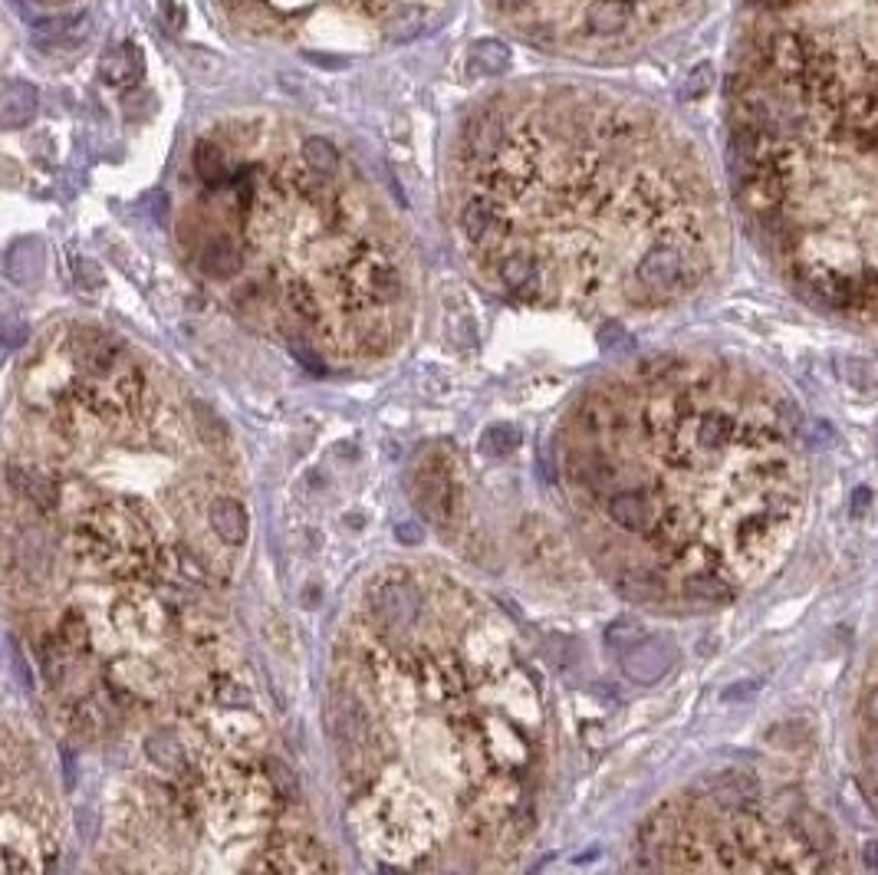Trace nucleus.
I'll use <instances>...</instances> for the list:
<instances>
[{
	"instance_id": "nucleus-1",
	"label": "nucleus",
	"mask_w": 878,
	"mask_h": 875,
	"mask_svg": "<svg viewBox=\"0 0 878 875\" xmlns=\"http://www.w3.org/2000/svg\"><path fill=\"white\" fill-rule=\"evenodd\" d=\"M447 202L504 300L599 320L668 313L717 280L731 220L701 145L626 93L530 80L461 119Z\"/></svg>"
},
{
	"instance_id": "nucleus-2",
	"label": "nucleus",
	"mask_w": 878,
	"mask_h": 875,
	"mask_svg": "<svg viewBox=\"0 0 878 875\" xmlns=\"http://www.w3.org/2000/svg\"><path fill=\"white\" fill-rule=\"evenodd\" d=\"M556 447L619 586L652 606L734 603L767 579L806 517L799 409L734 359H636L576 399Z\"/></svg>"
},
{
	"instance_id": "nucleus-3",
	"label": "nucleus",
	"mask_w": 878,
	"mask_h": 875,
	"mask_svg": "<svg viewBox=\"0 0 878 875\" xmlns=\"http://www.w3.org/2000/svg\"><path fill=\"white\" fill-rule=\"evenodd\" d=\"M175 244L218 303L310 369L375 366L415 327L402 224L332 138L290 115L237 112L198 135Z\"/></svg>"
},
{
	"instance_id": "nucleus-4",
	"label": "nucleus",
	"mask_w": 878,
	"mask_h": 875,
	"mask_svg": "<svg viewBox=\"0 0 878 875\" xmlns=\"http://www.w3.org/2000/svg\"><path fill=\"white\" fill-rule=\"evenodd\" d=\"M727 165L769 267L813 307L878 327V122L727 100Z\"/></svg>"
},
{
	"instance_id": "nucleus-5",
	"label": "nucleus",
	"mask_w": 878,
	"mask_h": 875,
	"mask_svg": "<svg viewBox=\"0 0 878 875\" xmlns=\"http://www.w3.org/2000/svg\"><path fill=\"white\" fill-rule=\"evenodd\" d=\"M632 875H862L833 820L793 783L731 770L645 820Z\"/></svg>"
},
{
	"instance_id": "nucleus-6",
	"label": "nucleus",
	"mask_w": 878,
	"mask_h": 875,
	"mask_svg": "<svg viewBox=\"0 0 878 875\" xmlns=\"http://www.w3.org/2000/svg\"><path fill=\"white\" fill-rule=\"evenodd\" d=\"M727 100L878 122V0H747Z\"/></svg>"
},
{
	"instance_id": "nucleus-7",
	"label": "nucleus",
	"mask_w": 878,
	"mask_h": 875,
	"mask_svg": "<svg viewBox=\"0 0 878 875\" xmlns=\"http://www.w3.org/2000/svg\"><path fill=\"white\" fill-rule=\"evenodd\" d=\"M227 23L307 53H375L415 40L451 0H215Z\"/></svg>"
},
{
	"instance_id": "nucleus-8",
	"label": "nucleus",
	"mask_w": 878,
	"mask_h": 875,
	"mask_svg": "<svg viewBox=\"0 0 878 875\" xmlns=\"http://www.w3.org/2000/svg\"><path fill=\"white\" fill-rule=\"evenodd\" d=\"M707 0H484L517 40L556 56L619 60L684 27Z\"/></svg>"
},
{
	"instance_id": "nucleus-9",
	"label": "nucleus",
	"mask_w": 878,
	"mask_h": 875,
	"mask_svg": "<svg viewBox=\"0 0 878 875\" xmlns=\"http://www.w3.org/2000/svg\"><path fill=\"white\" fill-rule=\"evenodd\" d=\"M849 754L859 790L878 820V639L869 649L856 684L853 718H849Z\"/></svg>"
},
{
	"instance_id": "nucleus-10",
	"label": "nucleus",
	"mask_w": 878,
	"mask_h": 875,
	"mask_svg": "<svg viewBox=\"0 0 878 875\" xmlns=\"http://www.w3.org/2000/svg\"><path fill=\"white\" fill-rule=\"evenodd\" d=\"M412 497L425 521L447 531L461 521L464 514V477L461 464L451 447L435 444L425 454H419L415 471H412Z\"/></svg>"
},
{
	"instance_id": "nucleus-11",
	"label": "nucleus",
	"mask_w": 878,
	"mask_h": 875,
	"mask_svg": "<svg viewBox=\"0 0 878 875\" xmlns=\"http://www.w3.org/2000/svg\"><path fill=\"white\" fill-rule=\"evenodd\" d=\"M622 671L626 678H632L636 684H655L661 675L671 668L674 661V649L661 639H645V642H636L632 649H626L622 656Z\"/></svg>"
},
{
	"instance_id": "nucleus-12",
	"label": "nucleus",
	"mask_w": 878,
	"mask_h": 875,
	"mask_svg": "<svg viewBox=\"0 0 878 875\" xmlns=\"http://www.w3.org/2000/svg\"><path fill=\"white\" fill-rule=\"evenodd\" d=\"M208 527L224 547H244L250 534V514L237 494H220L208 507Z\"/></svg>"
},
{
	"instance_id": "nucleus-13",
	"label": "nucleus",
	"mask_w": 878,
	"mask_h": 875,
	"mask_svg": "<svg viewBox=\"0 0 878 875\" xmlns=\"http://www.w3.org/2000/svg\"><path fill=\"white\" fill-rule=\"evenodd\" d=\"M37 115V90L23 80H10L0 96V122L3 128H20Z\"/></svg>"
},
{
	"instance_id": "nucleus-14",
	"label": "nucleus",
	"mask_w": 878,
	"mask_h": 875,
	"mask_svg": "<svg viewBox=\"0 0 878 875\" xmlns=\"http://www.w3.org/2000/svg\"><path fill=\"white\" fill-rule=\"evenodd\" d=\"M43 274V244L27 237L17 240L7 254V277L17 284H33Z\"/></svg>"
},
{
	"instance_id": "nucleus-15",
	"label": "nucleus",
	"mask_w": 878,
	"mask_h": 875,
	"mask_svg": "<svg viewBox=\"0 0 878 875\" xmlns=\"http://www.w3.org/2000/svg\"><path fill=\"white\" fill-rule=\"evenodd\" d=\"M507 63H510V50H507L504 43H497V40H484V43L474 47V60H471V66H474L477 73H484V76H497V73L507 70Z\"/></svg>"
},
{
	"instance_id": "nucleus-16",
	"label": "nucleus",
	"mask_w": 878,
	"mask_h": 875,
	"mask_svg": "<svg viewBox=\"0 0 878 875\" xmlns=\"http://www.w3.org/2000/svg\"><path fill=\"white\" fill-rule=\"evenodd\" d=\"M481 444H484L487 454H510V451L520 447V432L514 425H494V429H487V435H484Z\"/></svg>"
},
{
	"instance_id": "nucleus-17",
	"label": "nucleus",
	"mask_w": 878,
	"mask_h": 875,
	"mask_svg": "<svg viewBox=\"0 0 878 875\" xmlns=\"http://www.w3.org/2000/svg\"><path fill=\"white\" fill-rule=\"evenodd\" d=\"M103 76H106L110 83H122V80L132 76V53H128V47L112 50L110 56L103 60Z\"/></svg>"
},
{
	"instance_id": "nucleus-18",
	"label": "nucleus",
	"mask_w": 878,
	"mask_h": 875,
	"mask_svg": "<svg viewBox=\"0 0 878 875\" xmlns=\"http://www.w3.org/2000/svg\"><path fill=\"white\" fill-rule=\"evenodd\" d=\"M395 537H399L402 544H409V547H412V544H422V534H419L412 524H399V527H395Z\"/></svg>"
},
{
	"instance_id": "nucleus-19",
	"label": "nucleus",
	"mask_w": 878,
	"mask_h": 875,
	"mask_svg": "<svg viewBox=\"0 0 878 875\" xmlns=\"http://www.w3.org/2000/svg\"><path fill=\"white\" fill-rule=\"evenodd\" d=\"M162 7H165L168 20H172V27H175V23H178V7H175V0H162Z\"/></svg>"
},
{
	"instance_id": "nucleus-20",
	"label": "nucleus",
	"mask_w": 878,
	"mask_h": 875,
	"mask_svg": "<svg viewBox=\"0 0 878 875\" xmlns=\"http://www.w3.org/2000/svg\"><path fill=\"white\" fill-rule=\"evenodd\" d=\"M50 3H60V0H50Z\"/></svg>"
}]
</instances>
